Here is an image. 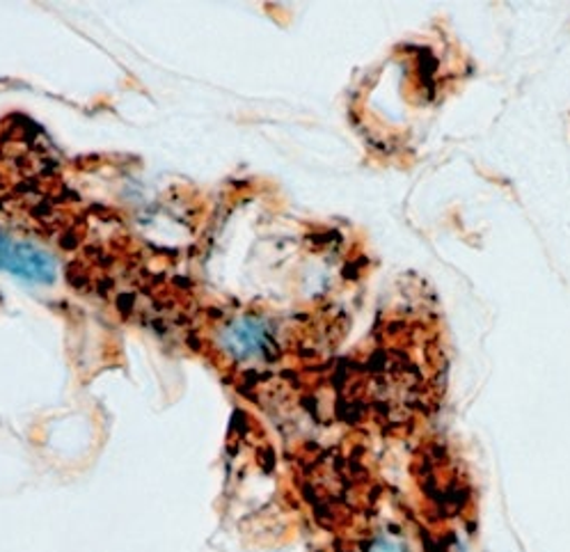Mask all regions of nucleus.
<instances>
[{"mask_svg": "<svg viewBox=\"0 0 570 552\" xmlns=\"http://www.w3.org/2000/svg\"><path fill=\"white\" fill-rule=\"evenodd\" d=\"M0 268L30 283H53L58 270L53 257L47 250L17 241L8 234H0Z\"/></svg>", "mask_w": 570, "mask_h": 552, "instance_id": "obj_1", "label": "nucleus"}, {"mask_svg": "<svg viewBox=\"0 0 570 552\" xmlns=\"http://www.w3.org/2000/svg\"><path fill=\"white\" fill-rule=\"evenodd\" d=\"M271 337L266 328L257 322H238L227 333V348L236 358H257L268 348Z\"/></svg>", "mask_w": 570, "mask_h": 552, "instance_id": "obj_2", "label": "nucleus"}]
</instances>
